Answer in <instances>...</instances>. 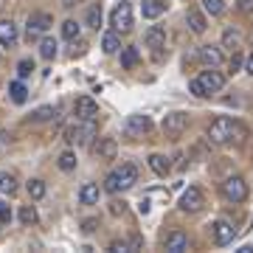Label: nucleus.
Listing matches in <instances>:
<instances>
[{
  "label": "nucleus",
  "instance_id": "34",
  "mask_svg": "<svg viewBox=\"0 0 253 253\" xmlns=\"http://www.w3.org/2000/svg\"><path fill=\"white\" fill-rule=\"evenodd\" d=\"M203 9H206L208 14H222V11H225V3H222V0H203Z\"/></svg>",
  "mask_w": 253,
  "mask_h": 253
},
{
  "label": "nucleus",
  "instance_id": "37",
  "mask_svg": "<svg viewBox=\"0 0 253 253\" xmlns=\"http://www.w3.org/2000/svg\"><path fill=\"white\" fill-rule=\"evenodd\" d=\"M9 219H11V208L0 200V222H9Z\"/></svg>",
  "mask_w": 253,
  "mask_h": 253
},
{
  "label": "nucleus",
  "instance_id": "44",
  "mask_svg": "<svg viewBox=\"0 0 253 253\" xmlns=\"http://www.w3.org/2000/svg\"><path fill=\"white\" fill-rule=\"evenodd\" d=\"M138 211H141V214H149V200H141V206H138Z\"/></svg>",
  "mask_w": 253,
  "mask_h": 253
},
{
  "label": "nucleus",
  "instance_id": "17",
  "mask_svg": "<svg viewBox=\"0 0 253 253\" xmlns=\"http://www.w3.org/2000/svg\"><path fill=\"white\" fill-rule=\"evenodd\" d=\"M118 152V144H116V138H101L99 146H96V155H99L101 161H113Z\"/></svg>",
  "mask_w": 253,
  "mask_h": 253
},
{
  "label": "nucleus",
  "instance_id": "24",
  "mask_svg": "<svg viewBox=\"0 0 253 253\" xmlns=\"http://www.w3.org/2000/svg\"><path fill=\"white\" fill-rule=\"evenodd\" d=\"M149 166H152L155 174H169V169H172V163L166 161L163 155H149Z\"/></svg>",
  "mask_w": 253,
  "mask_h": 253
},
{
  "label": "nucleus",
  "instance_id": "13",
  "mask_svg": "<svg viewBox=\"0 0 253 253\" xmlns=\"http://www.w3.org/2000/svg\"><path fill=\"white\" fill-rule=\"evenodd\" d=\"M144 42H146V48H152L155 54H161L163 48H166V31L161 26H152L144 34Z\"/></svg>",
  "mask_w": 253,
  "mask_h": 253
},
{
  "label": "nucleus",
  "instance_id": "7",
  "mask_svg": "<svg viewBox=\"0 0 253 253\" xmlns=\"http://www.w3.org/2000/svg\"><path fill=\"white\" fill-rule=\"evenodd\" d=\"M152 129V121H149V116H141V113H135V116H129L124 121V135L126 138H141L146 135Z\"/></svg>",
  "mask_w": 253,
  "mask_h": 253
},
{
  "label": "nucleus",
  "instance_id": "9",
  "mask_svg": "<svg viewBox=\"0 0 253 253\" xmlns=\"http://www.w3.org/2000/svg\"><path fill=\"white\" fill-rule=\"evenodd\" d=\"M197 82L203 84V90H206L208 96H211V93H219L222 87H225V76H222L219 71H214V68H211V71H203L197 76Z\"/></svg>",
  "mask_w": 253,
  "mask_h": 253
},
{
  "label": "nucleus",
  "instance_id": "29",
  "mask_svg": "<svg viewBox=\"0 0 253 253\" xmlns=\"http://www.w3.org/2000/svg\"><path fill=\"white\" fill-rule=\"evenodd\" d=\"M87 26L90 28H99L101 26V3H93L87 9Z\"/></svg>",
  "mask_w": 253,
  "mask_h": 253
},
{
  "label": "nucleus",
  "instance_id": "23",
  "mask_svg": "<svg viewBox=\"0 0 253 253\" xmlns=\"http://www.w3.org/2000/svg\"><path fill=\"white\" fill-rule=\"evenodd\" d=\"M17 191V177L11 172H0V194H14Z\"/></svg>",
  "mask_w": 253,
  "mask_h": 253
},
{
  "label": "nucleus",
  "instance_id": "18",
  "mask_svg": "<svg viewBox=\"0 0 253 253\" xmlns=\"http://www.w3.org/2000/svg\"><path fill=\"white\" fill-rule=\"evenodd\" d=\"M99 186H96V183H84V186H82L79 189V200L82 203H84V206H96V203H99Z\"/></svg>",
  "mask_w": 253,
  "mask_h": 253
},
{
  "label": "nucleus",
  "instance_id": "32",
  "mask_svg": "<svg viewBox=\"0 0 253 253\" xmlns=\"http://www.w3.org/2000/svg\"><path fill=\"white\" fill-rule=\"evenodd\" d=\"M59 169H62V172H73V169H76V155L73 152L59 155Z\"/></svg>",
  "mask_w": 253,
  "mask_h": 253
},
{
  "label": "nucleus",
  "instance_id": "40",
  "mask_svg": "<svg viewBox=\"0 0 253 253\" xmlns=\"http://www.w3.org/2000/svg\"><path fill=\"white\" fill-rule=\"evenodd\" d=\"M239 68H242V56H239V54L234 51V56H231V73H236Z\"/></svg>",
  "mask_w": 253,
  "mask_h": 253
},
{
  "label": "nucleus",
  "instance_id": "16",
  "mask_svg": "<svg viewBox=\"0 0 253 253\" xmlns=\"http://www.w3.org/2000/svg\"><path fill=\"white\" fill-rule=\"evenodd\" d=\"M17 26H14V23H11V20H0V42H3V45H14V42H17Z\"/></svg>",
  "mask_w": 253,
  "mask_h": 253
},
{
  "label": "nucleus",
  "instance_id": "3",
  "mask_svg": "<svg viewBox=\"0 0 253 253\" xmlns=\"http://www.w3.org/2000/svg\"><path fill=\"white\" fill-rule=\"evenodd\" d=\"M110 26H113V31H129L132 28V6L129 3H118L116 9H113V14H110Z\"/></svg>",
  "mask_w": 253,
  "mask_h": 253
},
{
  "label": "nucleus",
  "instance_id": "21",
  "mask_svg": "<svg viewBox=\"0 0 253 253\" xmlns=\"http://www.w3.org/2000/svg\"><path fill=\"white\" fill-rule=\"evenodd\" d=\"M239 45H242V34H239V28H225V31H222V48L236 51Z\"/></svg>",
  "mask_w": 253,
  "mask_h": 253
},
{
  "label": "nucleus",
  "instance_id": "14",
  "mask_svg": "<svg viewBox=\"0 0 253 253\" xmlns=\"http://www.w3.org/2000/svg\"><path fill=\"white\" fill-rule=\"evenodd\" d=\"M166 251H169V253L189 251V236L183 234V231H172V234L166 236Z\"/></svg>",
  "mask_w": 253,
  "mask_h": 253
},
{
  "label": "nucleus",
  "instance_id": "35",
  "mask_svg": "<svg viewBox=\"0 0 253 253\" xmlns=\"http://www.w3.org/2000/svg\"><path fill=\"white\" fill-rule=\"evenodd\" d=\"M31 71H34V62H31V59H23V62L17 65V76H20V79L31 76Z\"/></svg>",
  "mask_w": 253,
  "mask_h": 253
},
{
  "label": "nucleus",
  "instance_id": "22",
  "mask_svg": "<svg viewBox=\"0 0 253 253\" xmlns=\"http://www.w3.org/2000/svg\"><path fill=\"white\" fill-rule=\"evenodd\" d=\"M9 96H11L14 104H26V99H28L26 84H23V82H11V84H9Z\"/></svg>",
  "mask_w": 253,
  "mask_h": 253
},
{
  "label": "nucleus",
  "instance_id": "2",
  "mask_svg": "<svg viewBox=\"0 0 253 253\" xmlns=\"http://www.w3.org/2000/svg\"><path fill=\"white\" fill-rule=\"evenodd\" d=\"M135 183H138V169L132 166V163H124L121 169H116V172L107 174V180H104V191H110V194H118V191L132 189Z\"/></svg>",
  "mask_w": 253,
  "mask_h": 253
},
{
  "label": "nucleus",
  "instance_id": "36",
  "mask_svg": "<svg viewBox=\"0 0 253 253\" xmlns=\"http://www.w3.org/2000/svg\"><path fill=\"white\" fill-rule=\"evenodd\" d=\"M189 90L194 93V96H200V99H206V96H208V93L203 90V84H200L197 79H191V82H189Z\"/></svg>",
  "mask_w": 253,
  "mask_h": 253
},
{
  "label": "nucleus",
  "instance_id": "6",
  "mask_svg": "<svg viewBox=\"0 0 253 253\" xmlns=\"http://www.w3.org/2000/svg\"><path fill=\"white\" fill-rule=\"evenodd\" d=\"M222 194L231 203H245L248 200V183H245V177H228L222 183Z\"/></svg>",
  "mask_w": 253,
  "mask_h": 253
},
{
  "label": "nucleus",
  "instance_id": "30",
  "mask_svg": "<svg viewBox=\"0 0 253 253\" xmlns=\"http://www.w3.org/2000/svg\"><path fill=\"white\" fill-rule=\"evenodd\" d=\"M28 194H31V200H42L45 197V183L42 180H28Z\"/></svg>",
  "mask_w": 253,
  "mask_h": 253
},
{
  "label": "nucleus",
  "instance_id": "8",
  "mask_svg": "<svg viewBox=\"0 0 253 253\" xmlns=\"http://www.w3.org/2000/svg\"><path fill=\"white\" fill-rule=\"evenodd\" d=\"M186 129H189V116L180 113V110H177V113H169V116L163 118V132H166V135L177 138V135H183Z\"/></svg>",
  "mask_w": 253,
  "mask_h": 253
},
{
  "label": "nucleus",
  "instance_id": "4",
  "mask_svg": "<svg viewBox=\"0 0 253 253\" xmlns=\"http://www.w3.org/2000/svg\"><path fill=\"white\" fill-rule=\"evenodd\" d=\"M54 26V20H51V14H45V11H34V14H28V23H26V37L28 40H34V37L45 34L48 28Z\"/></svg>",
  "mask_w": 253,
  "mask_h": 253
},
{
  "label": "nucleus",
  "instance_id": "5",
  "mask_svg": "<svg viewBox=\"0 0 253 253\" xmlns=\"http://www.w3.org/2000/svg\"><path fill=\"white\" fill-rule=\"evenodd\" d=\"M96 138V124L93 121H82V124L71 126V132H68V141L76 146H87Z\"/></svg>",
  "mask_w": 253,
  "mask_h": 253
},
{
  "label": "nucleus",
  "instance_id": "26",
  "mask_svg": "<svg viewBox=\"0 0 253 253\" xmlns=\"http://www.w3.org/2000/svg\"><path fill=\"white\" fill-rule=\"evenodd\" d=\"M141 62V56H138V48H121V65L124 68H135V65Z\"/></svg>",
  "mask_w": 253,
  "mask_h": 253
},
{
  "label": "nucleus",
  "instance_id": "41",
  "mask_svg": "<svg viewBox=\"0 0 253 253\" xmlns=\"http://www.w3.org/2000/svg\"><path fill=\"white\" fill-rule=\"evenodd\" d=\"M110 211H113V214H124V211H126V203H124V200H121V203L116 200V203L110 206Z\"/></svg>",
  "mask_w": 253,
  "mask_h": 253
},
{
  "label": "nucleus",
  "instance_id": "28",
  "mask_svg": "<svg viewBox=\"0 0 253 253\" xmlns=\"http://www.w3.org/2000/svg\"><path fill=\"white\" fill-rule=\"evenodd\" d=\"M56 113H59L56 107H40L31 113V121H51V118H56Z\"/></svg>",
  "mask_w": 253,
  "mask_h": 253
},
{
  "label": "nucleus",
  "instance_id": "38",
  "mask_svg": "<svg viewBox=\"0 0 253 253\" xmlns=\"http://www.w3.org/2000/svg\"><path fill=\"white\" fill-rule=\"evenodd\" d=\"M96 225H99V219H84V222H82V231H84V234H93Z\"/></svg>",
  "mask_w": 253,
  "mask_h": 253
},
{
  "label": "nucleus",
  "instance_id": "43",
  "mask_svg": "<svg viewBox=\"0 0 253 253\" xmlns=\"http://www.w3.org/2000/svg\"><path fill=\"white\" fill-rule=\"evenodd\" d=\"M245 71H248V73H251V76H253V54L248 56V59H245Z\"/></svg>",
  "mask_w": 253,
  "mask_h": 253
},
{
  "label": "nucleus",
  "instance_id": "11",
  "mask_svg": "<svg viewBox=\"0 0 253 253\" xmlns=\"http://www.w3.org/2000/svg\"><path fill=\"white\" fill-rule=\"evenodd\" d=\"M73 110H76V116H79L82 121H96V118H99V104H96L90 96H82V99H76Z\"/></svg>",
  "mask_w": 253,
  "mask_h": 253
},
{
  "label": "nucleus",
  "instance_id": "33",
  "mask_svg": "<svg viewBox=\"0 0 253 253\" xmlns=\"http://www.w3.org/2000/svg\"><path fill=\"white\" fill-rule=\"evenodd\" d=\"M20 222H23V225H34V222H37L34 206H23V208H20Z\"/></svg>",
  "mask_w": 253,
  "mask_h": 253
},
{
  "label": "nucleus",
  "instance_id": "31",
  "mask_svg": "<svg viewBox=\"0 0 253 253\" xmlns=\"http://www.w3.org/2000/svg\"><path fill=\"white\" fill-rule=\"evenodd\" d=\"M62 37L65 40H76V37H79V23H76V20H65L62 23Z\"/></svg>",
  "mask_w": 253,
  "mask_h": 253
},
{
  "label": "nucleus",
  "instance_id": "25",
  "mask_svg": "<svg viewBox=\"0 0 253 253\" xmlns=\"http://www.w3.org/2000/svg\"><path fill=\"white\" fill-rule=\"evenodd\" d=\"M189 28L191 31H194V34H203V31H206L208 28V23H206V17H203V14H200V11H189Z\"/></svg>",
  "mask_w": 253,
  "mask_h": 253
},
{
  "label": "nucleus",
  "instance_id": "15",
  "mask_svg": "<svg viewBox=\"0 0 253 253\" xmlns=\"http://www.w3.org/2000/svg\"><path fill=\"white\" fill-rule=\"evenodd\" d=\"M200 62L206 65V68H217L219 62H222V51L214 45H203L200 48Z\"/></svg>",
  "mask_w": 253,
  "mask_h": 253
},
{
  "label": "nucleus",
  "instance_id": "10",
  "mask_svg": "<svg viewBox=\"0 0 253 253\" xmlns=\"http://www.w3.org/2000/svg\"><path fill=\"white\" fill-rule=\"evenodd\" d=\"M203 206H206V197H203V191H200L197 186H191V189L183 191V197H180V208L186 211V214H194V211H200Z\"/></svg>",
  "mask_w": 253,
  "mask_h": 253
},
{
  "label": "nucleus",
  "instance_id": "39",
  "mask_svg": "<svg viewBox=\"0 0 253 253\" xmlns=\"http://www.w3.org/2000/svg\"><path fill=\"white\" fill-rule=\"evenodd\" d=\"M110 251H113V253H126V251H129V242H113V245H110Z\"/></svg>",
  "mask_w": 253,
  "mask_h": 253
},
{
  "label": "nucleus",
  "instance_id": "42",
  "mask_svg": "<svg viewBox=\"0 0 253 253\" xmlns=\"http://www.w3.org/2000/svg\"><path fill=\"white\" fill-rule=\"evenodd\" d=\"M138 248H144V239L141 236H132L129 239V251H138Z\"/></svg>",
  "mask_w": 253,
  "mask_h": 253
},
{
  "label": "nucleus",
  "instance_id": "12",
  "mask_svg": "<svg viewBox=\"0 0 253 253\" xmlns=\"http://www.w3.org/2000/svg\"><path fill=\"white\" fill-rule=\"evenodd\" d=\"M211 234H214V242H217V245H228V242H234L236 228L231 225L228 219H217L214 228H211Z\"/></svg>",
  "mask_w": 253,
  "mask_h": 253
},
{
  "label": "nucleus",
  "instance_id": "19",
  "mask_svg": "<svg viewBox=\"0 0 253 253\" xmlns=\"http://www.w3.org/2000/svg\"><path fill=\"white\" fill-rule=\"evenodd\" d=\"M101 51L104 54H118L121 51V37H118V31H107V34L101 37Z\"/></svg>",
  "mask_w": 253,
  "mask_h": 253
},
{
  "label": "nucleus",
  "instance_id": "1",
  "mask_svg": "<svg viewBox=\"0 0 253 253\" xmlns=\"http://www.w3.org/2000/svg\"><path fill=\"white\" fill-rule=\"evenodd\" d=\"M208 141L211 144H231V141H242V126L236 124V121H231L228 116H219L211 121V126H208Z\"/></svg>",
  "mask_w": 253,
  "mask_h": 253
},
{
  "label": "nucleus",
  "instance_id": "20",
  "mask_svg": "<svg viewBox=\"0 0 253 253\" xmlns=\"http://www.w3.org/2000/svg\"><path fill=\"white\" fill-rule=\"evenodd\" d=\"M141 11H144V17L155 20L166 11V3H163V0H144V3H141Z\"/></svg>",
  "mask_w": 253,
  "mask_h": 253
},
{
  "label": "nucleus",
  "instance_id": "27",
  "mask_svg": "<svg viewBox=\"0 0 253 253\" xmlns=\"http://www.w3.org/2000/svg\"><path fill=\"white\" fill-rule=\"evenodd\" d=\"M40 56H42V59H54L56 56V40L45 37V40L40 42Z\"/></svg>",
  "mask_w": 253,
  "mask_h": 253
}]
</instances>
